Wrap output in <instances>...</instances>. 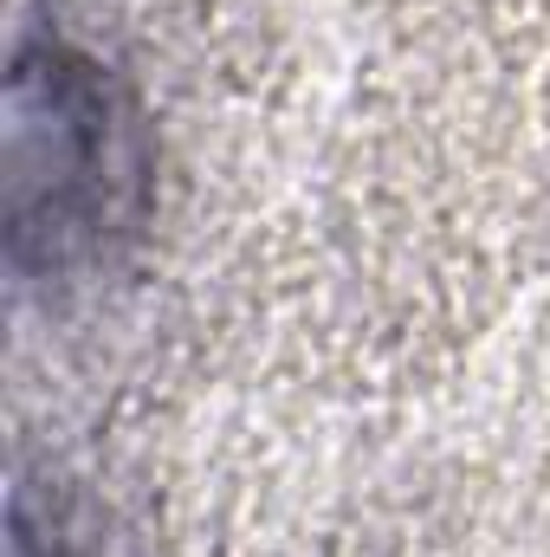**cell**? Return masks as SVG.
<instances>
[{
	"mask_svg": "<svg viewBox=\"0 0 550 557\" xmlns=\"http://www.w3.org/2000/svg\"><path fill=\"white\" fill-rule=\"evenodd\" d=\"M142 208V131L111 72L65 33L20 39L7 85V247L20 273L98 260Z\"/></svg>",
	"mask_w": 550,
	"mask_h": 557,
	"instance_id": "6da1fadb",
	"label": "cell"
}]
</instances>
